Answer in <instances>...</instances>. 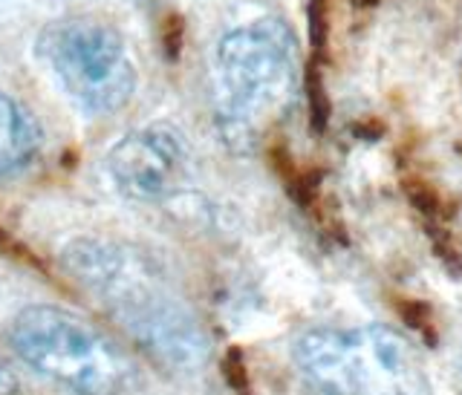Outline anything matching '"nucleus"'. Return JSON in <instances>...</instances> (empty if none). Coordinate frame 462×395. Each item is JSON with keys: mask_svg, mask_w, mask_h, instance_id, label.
Wrapping results in <instances>:
<instances>
[{"mask_svg": "<svg viewBox=\"0 0 462 395\" xmlns=\"http://www.w3.org/2000/svg\"><path fill=\"white\" fill-rule=\"evenodd\" d=\"M307 14H310L312 58H321L329 43V0H307Z\"/></svg>", "mask_w": 462, "mask_h": 395, "instance_id": "9", "label": "nucleus"}, {"mask_svg": "<svg viewBox=\"0 0 462 395\" xmlns=\"http://www.w3.org/2000/svg\"><path fill=\"white\" fill-rule=\"evenodd\" d=\"M18 375H14L6 361H0V395H18Z\"/></svg>", "mask_w": 462, "mask_h": 395, "instance_id": "10", "label": "nucleus"}, {"mask_svg": "<svg viewBox=\"0 0 462 395\" xmlns=\"http://www.w3.org/2000/svg\"><path fill=\"white\" fill-rule=\"evenodd\" d=\"M292 358L327 395H433L419 349L390 326L310 329L295 341Z\"/></svg>", "mask_w": 462, "mask_h": 395, "instance_id": "2", "label": "nucleus"}, {"mask_svg": "<svg viewBox=\"0 0 462 395\" xmlns=\"http://www.w3.org/2000/svg\"><path fill=\"white\" fill-rule=\"evenodd\" d=\"M220 119L243 136L278 113L298 87V43L283 21L260 18L220 38L214 50Z\"/></svg>", "mask_w": 462, "mask_h": 395, "instance_id": "4", "label": "nucleus"}, {"mask_svg": "<svg viewBox=\"0 0 462 395\" xmlns=\"http://www.w3.org/2000/svg\"><path fill=\"white\" fill-rule=\"evenodd\" d=\"M64 266L130 338L162 361L194 355V324L153 262L127 243L84 237L64 252Z\"/></svg>", "mask_w": 462, "mask_h": 395, "instance_id": "1", "label": "nucleus"}, {"mask_svg": "<svg viewBox=\"0 0 462 395\" xmlns=\"http://www.w3.org/2000/svg\"><path fill=\"white\" fill-rule=\"evenodd\" d=\"M307 96H310V119H312V130H321L329 124V98H327V90H324V78H321V69L310 67L307 72Z\"/></svg>", "mask_w": 462, "mask_h": 395, "instance_id": "8", "label": "nucleus"}, {"mask_svg": "<svg viewBox=\"0 0 462 395\" xmlns=\"http://www.w3.org/2000/svg\"><path fill=\"white\" fill-rule=\"evenodd\" d=\"M382 0H353V6L356 9H373V6H379Z\"/></svg>", "mask_w": 462, "mask_h": 395, "instance_id": "11", "label": "nucleus"}, {"mask_svg": "<svg viewBox=\"0 0 462 395\" xmlns=\"http://www.w3.org/2000/svg\"><path fill=\"white\" fill-rule=\"evenodd\" d=\"M41 148V127L12 96L0 93V177L26 168Z\"/></svg>", "mask_w": 462, "mask_h": 395, "instance_id": "7", "label": "nucleus"}, {"mask_svg": "<svg viewBox=\"0 0 462 395\" xmlns=\"http://www.w3.org/2000/svg\"><path fill=\"white\" fill-rule=\"evenodd\" d=\"M9 346L29 370L72 395H125L136 381L119 344L61 306H26L14 315Z\"/></svg>", "mask_w": 462, "mask_h": 395, "instance_id": "3", "label": "nucleus"}, {"mask_svg": "<svg viewBox=\"0 0 462 395\" xmlns=\"http://www.w3.org/2000/svg\"><path fill=\"white\" fill-rule=\"evenodd\" d=\"M38 55L87 115H113L136 93L125 38L96 18H61L41 29Z\"/></svg>", "mask_w": 462, "mask_h": 395, "instance_id": "5", "label": "nucleus"}, {"mask_svg": "<svg viewBox=\"0 0 462 395\" xmlns=\"http://www.w3.org/2000/svg\"><path fill=\"white\" fill-rule=\"evenodd\" d=\"M188 170L185 139L168 124L127 133L107 153V173L119 194L136 202H159L173 194Z\"/></svg>", "mask_w": 462, "mask_h": 395, "instance_id": "6", "label": "nucleus"}]
</instances>
